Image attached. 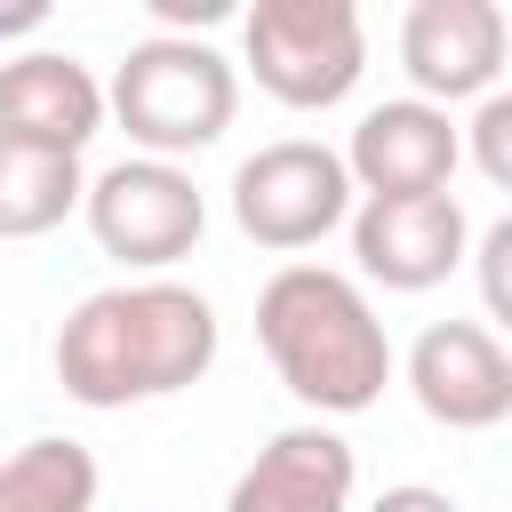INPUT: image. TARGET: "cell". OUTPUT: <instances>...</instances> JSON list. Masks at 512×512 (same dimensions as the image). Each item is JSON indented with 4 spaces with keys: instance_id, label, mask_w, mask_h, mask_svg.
<instances>
[{
    "instance_id": "cell-1",
    "label": "cell",
    "mask_w": 512,
    "mask_h": 512,
    "mask_svg": "<svg viewBox=\"0 0 512 512\" xmlns=\"http://www.w3.org/2000/svg\"><path fill=\"white\" fill-rule=\"evenodd\" d=\"M48 360H56L64 400L80 408L168 400L216 368V304L184 280H120L64 312Z\"/></svg>"
},
{
    "instance_id": "cell-2",
    "label": "cell",
    "mask_w": 512,
    "mask_h": 512,
    "mask_svg": "<svg viewBox=\"0 0 512 512\" xmlns=\"http://www.w3.org/2000/svg\"><path fill=\"white\" fill-rule=\"evenodd\" d=\"M256 344L280 368V384L320 416H360L392 384V336L352 272L328 264H280L256 296Z\"/></svg>"
},
{
    "instance_id": "cell-3",
    "label": "cell",
    "mask_w": 512,
    "mask_h": 512,
    "mask_svg": "<svg viewBox=\"0 0 512 512\" xmlns=\"http://www.w3.org/2000/svg\"><path fill=\"white\" fill-rule=\"evenodd\" d=\"M232 104H240V72L192 40V32H152L120 56L112 88H104V112L120 120V136L136 144V160H184V152H208L224 128H232Z\"/></svg>"
},
{
    "instance_id": "cell-4",
    "label": "cell",
    "mask_w": 512,
    "mask_h": 512,
    "mask_svg": "<svg viewBox=\"0 0 512 512\" xmlns=\"http://www.w3.org/2000/svg\"><path fill=\"white\" fill-rule=\"evenodd\" d=\"M248 72L288 112H328L368 72V32L352 0H256L240 16Z\"/></svg>"
},
{
    "instance_id": "cell-5",
    "label": "cell",
    "mask_w": 512,
    "mask_h": 512,
    "mask_svg": "<svg viewBox=\"0 0 512 512\" xmlns=\"http://www.w3.org/2000/svg\"><path fill=\"white\" fill-rule=\"evenodd\" d=\"M352 216V176L328 144L312 136H280V144H256L240 168H232V224L256 240V248H320L336 224Z\"/></svg>"
},
{
    "instance_id": "cell-6",
    "label": "cell",
    "mask_w": 512,
    "mask_h": 512,
    "mask_svg": "<svg viewBox=\"0 0 512 512\" xmlns=\"http://www.w3.org/2000/svg\"><path fill=\"white\" fill-rule=\"evenodd\" d=\"M80 216H88L96 248L136 272H168L208 232V200L176 160H112L104 176H88Z\"/></svg>"
},
{
    "instance_id": "cell-7",
    "label": "cell",
    "mask_w": 512,
    "mask_h": 512,
    "mask_svg": "<svg viewBox=\"0 0 512 512\" xmlns=\"http://www.w3.org/2000/svg\"><path fill=\"white\" fill-rule=\"evenodd\" d=\"M352 256L376 288L424 296L472 256V224L456 192H400V200H360L352 208Z\"/></svg>"
},
{
    "instance_id": "cell-8",
    "label": "cell",
    "mask_w": 512,
    "mask_h": 512,
    "mask_svg": "<svg viewBox=\"0 0 512 512\" xmlns=\"http://www.w3.org/2000/svg\"><path fill=\"white\" fill-rule=\"evenodd\" d=\"M408 392L440 432H496L512 416V352L480 320H432L408 344Z\"/></svg>"
},
{
    "instance_id": "cell-9",
    "label": "cell",
    "mask_w": 512,
    "mask_h": 512,
    "mask_svg": "<svg viewBox=\"0 0 512 512\" xmlns=\"http://www.w3.org/2000/svg\"><path fill=\"white\" fill-rule=\"evenodd\" d=\"M504 8L496 0H416L400 16V64L416 80L424 104H464V96H496L504 80Z\"/></svg>"
},
{
    "instance_id": "cell-10",
    "label": "cell",
    "mask_w": 512,
    "mask_h": 512,
    "mask_svg": "<svg viewBox=\"0 0 512 512\" xmlns=\"http://www.w3.org/2000/svg\"><path fill=\"white\" fill-rule=\"evenodd\" d=\"M352 192L368 200H400V192H448V176L464 168V144H456V120L424 96H384L360 112L352 144L336 152Z\"/></svg>"
},
{
    "instance_id": "cell-11",
    "label": "cell",
    "mask_w": 512,
    "mask_h": 512,
    "mask_svg": "<svg viewBox=\"0 0 512 512\" xmlns=\"http://www.w3.org/2000/svg\"><path fill=\"white\" fill-rule=\"evenodd\" d=\"M96 128H104V80L72 48H24L0 64V136L8 144H40V152L80 160Z\"/></svg>"
},
{
    "instance_id": "cell-12",
    "label": "cell",
    "mask_w": 512,
    "mask_h": 512,
    "mask_svg": "<svg viewBox=\"0 0 512 512\" xmlns=\"http://www.w3.org/2000/svg\"><path fill=\"white\" fill-rule=\"evenodd\" d=\"M352 440L328 424H288L256 448V464L232 480L224 512H352Z\"/></svg>"
},
{
    "instance_id": "cell-13",
    "label": "cell",
    "mask_w": 512,
    "mask_h": 512,
    "mask_svg": "<svg viewBox=\"0 0 512 512\" xmlns=\"http://www.w3.org/2000/svg\"><path fill=\"white\" fill-rule=\"evenodd\" d=\"M88 176L72 152H40V144H8L0 136V240H40L80 208Z\"/></svg>"
},
{
    "instance_id": "cell-14",
    "label": "cell",
    "mask_w": 512,
    "mask_h": 512,
    "mask_svg": "<svg viewBox=\"0 0 512 512\" xmlns=\"http://www.w3.org/2000/svg\"><path fill=\"white\" fill-rule=\"evenodd\" d=\"M0 512H96V456L64 432L0 456Z\"/></svg>"
},
{
    "instance_id": "cell-15",
    "label": "cell",
    "mask_w": 512,
    "mask_h": 512,
    "mask_svg": "<svg viewBox=\"0 0 512 512\" xmlns=\"http://www.w3.org/2000/svg\"><path fill=\"white\" fill-rule=\"evenodd\" d=\"M456 144L480 160L488 184H512V96H504V88L480 96V112H472V128H456Z\"/></svg>"
},
{
    "instance_id": "cell-16",
    "label": "cell",
    "mask_w": 512,
    "mask_h": 512,
    "mask_svg": "<svg viewBox=\"0 0 512 512\" xmlns=\"http://www.w3.org/2000/svg\"><path fill=\"white\" fill-rule=\"evenodd\" d=\"M480 296H488V320H512V216H496L480 232Z\"/></svg>"
},
{
    "instance_id": "cell-17",
    "label": "cell",
    "mask_w": 512,
    "mask_h": 512,
    "mask_svg": "<svg viewBox=\"0 0 512 512\" xmlns=\"http://www.w3.org/2000/svg\"><path fill=\"white\" fill-rule=\"evenodd\" d=\"M368 512H464L448 488H424V480H400V488H384Z\"/></svg>"
},
{
    "instance_id": "cell-18",
    "label": "cell",
    "mask_w": 512,
    "mask_h": 512,
    "mask_svg": "<svg viewBox=\"0 0 512 512\" xmlns=\"http://www.w3.org/2000/svg\"><path fill=\"white\" fill-rule=\"evenodd\" d=\"M152 16L160 24H216V16H232V0H152Z\"/></svg>"
},
{
    "instance_id": "cell-19",
    "label": "cell",
    "mask_w": 512,
    "mask_h": 512,
    "mask_svg": "<svg viewBox=\"0 0 512 512\" xmlns=\"http://www.w3.org/2000/svg\"><path fill=\"white\" fill-rule=\"evenodd\" d=\"M48 24V0H8L0 8V40H24V32H40Z\"/></svg>"
}]
</instances>
